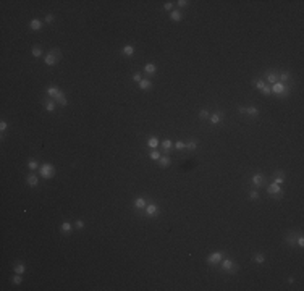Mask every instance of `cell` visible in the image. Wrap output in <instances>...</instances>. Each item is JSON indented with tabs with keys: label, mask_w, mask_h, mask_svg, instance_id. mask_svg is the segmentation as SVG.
Wrapping results in <instances>:
<instances>
[{
	"label": "cell",
	"mask_w": 304,
	"mask_h": 291,
	"mask_svg": "<svg viewBox=\"0 0 304 291\" xmlns=\"http://www.w3.org/2000/svg\"><path fill=\"white\" fill-rule=\"evenodd\" d=\"M147 147L150 149V151H152V149H157V147H159V139H157L155 136H150V138L147 139Z\"/></svg>",
	"instance_id": "cell-18"
},
{
	"label": "cell",
	"mask_w": 304,
	"mask_h": 291,
	"mask_svg": "<svg viewBox=\"0 0 304 291\" xmlns=\"http://www.w3.org/2000/svg\"><path fill=\"white\" fill-rule=\"evenodd\" d=\"M252 260L256 262V264H264V262H265V256L262 254V252H257V254L252 256Z\"/></svg>",
	"instance_id": "cell-27"
},
{
	"label": "cell",
	"mask_w": 304,
	"mask_h": 291,
	"mask_svg": "<svg viewBox=\"0 0 304 291\" xmlns=\"http://www.w3.org/2000/svg\"><path fill=\"white\" fill-rule=\"evenodd\" d=\"M55 102H57V104H60L62 107H66V105H68V100H66V97H65L63 92H60L58 96L55 97Z\"/></svg>",
	"instance_id": "cell-20"
},
{
	"label": "cell",
	"mask_w": 304,
	"mask_h": 291,
	"mask_svg": "<svg viewBox=\"0 0 304 291\" xmlns=\"http://www.w3.org/2000/svg\"><path fill=\"white\" fill-rule=\"evenodd\" d=\"M186 149H188V151H196V149H197V141L193 139V141H189V143H186Z\"/></svg>",
	"instance_id": "cell-31"
},
{
	"label": "cell",
	"mask_w": 304,
	"mask_h": 291,
	"mask_svg": "<svg viewBox=\"0 0 304 291\" xmlns=\"http://www.w3.org/2000/svg\"><path fill=\"white\" fill-rule=\"evenodd\" d=\"M270 89H272V92L275 94V96H278V97H288L290 92H291L290 84H285V83H280V81L275 83Z\"/></svg>",
	"instance_id": "cell-1"
},
{
	"label": "cell",
	"mask_w": 304,
	"mask_h": 291,
	"mask_svg": "<svg viewBox=\"0 0 304 291\" xmlns=\"http://www.w3.org/2000/svg\"><path fill=\"white\" fill-rule=\"evenodd\" d=\"M240 113H249L251 117H257L259 115V108L257 107H238Z\"/></svg>",
	"instance_id": "cell-9"
},
{
	"label": "cell",
	"mask_w": 304,
	"mask_h": 291,
	"mask_svg": "<svg viewBox=\"0 0 304 291\" xmlns=\"http://www.w3.org/2000/svg\"><path fill=\"white\" fill-rule=\"evenodd\" d=\"M283 181H285V173H283L281 170H278L277 173H275V181H273V183H277V184H283Z\"/></svg>",
	"instance_id": "cell-26"
},
{
	"label": "cell",
	"mask_w": 304,
	"mask_h": 291,
	"mask_svg": "<svg viewBox=\"0 0 304 291\" xmlns=\"http://www.w3.org/2000/svg\"><path fill=\"white\" fill-rule=\"evenodd\" d=\"M172 7H173V2H165V3H164V8H165V10H172Z\"/></svg>",
	"instance_id": "cell-46"
},
{
	"label": "cell",
	"mask_w": 304,
	"mask_h": 291,
	"mask_svg": "<svg viewBox=\"0 0 304 291\" xmlns=\"http://www.w3.org/2000/svg\"><path fill=\"white\" fill-rule=\"evenodd\" d=\"M170 20H172V21H181L183 20L181 12H180V10H173L172 13H170Z\"/></svg>",
	"instance_id": "cell-23"
},
{
	"label": "cell",
	"mask_w": 304,
	"mask_h": 291,
	"mask_svg": "<svg viewBox=\"0 0 304 291\" xmlns=\"http://www.w3.org/2000/svg\"><path fill=\"white\" fill-rule=\"evenodd\" d=\"M60 60H62V50L60 49H53L44 57L45 65H49V67H53V65H57Z\"/></svg>",
	"instance_id": "cell-2"
},
{
	"label": "cell",
	"mask_w": 304,
	"mask_h": 291,
	"mask_svg": "<svg viewBox=\"0 0 304 291\" xmlns=\"http://www.w3.org/2000/svg\"><path fill=\"white\" fill-rule=\"evenodd\" d=\"M220 268L231 275V273H236V272H238V264L231 259H222L220 260Z\"/></svg>",
	"instance_id": "cell-3"
},
{
	"label": "cell",
	"mask_w": 304,
	"mask_h": 291,
	"mask_svg": "<svg viewBox=\"0 0 304 291\" xmlns=\"http://www.w3.org/2000/svg\"><path fill=\"white\" fill-rule=\"evenodd\" d=\"M254 84H256V88H257V89H261V91H262L265 86H267V83H265L264 79H257V81H256Z\"/></svg>",
	"instance_id": "cell-35"
},
{
	"label": "cell",
	"mask_w": 304,
	"mask_h": 291,
	"mask_svg": "<svg viewBox=\"0 0 304 291\" xmlns=\"http://www.w3.org/2000/svg\"><path fill=\"white\" fill-rule=\"evenodd\" d=\"M28 167H29V170H37V168H39V163H37V160H29V162H28Z\"/></svg>",
	"instance_id": "cell-34"
},
{
	"label": "cell",
	"mask_w": 304,
	"mask_h": 291,
	"mask_svg": "<svg viewBox=\"0 0 304 291\" xmlns=\"http://www.w3.org/2000/svg\"><path fill=\"white\" fill-rule=\"evenodd\" d=\"M267 193H269L270 196H273L275 199L281 198V194H283V191H281V186H280V184H277V183H272V184L267 188Z\"/></svg>",
	"instance_id": "cell-6"
},
{
	"label": "cell",
	"mask_w": 304,
	"mask_h": 291,
	"mask_svg": "<svg viewBox=\"0 0 304 291\" xmlns=\"http://www.w3.org/2000/svg\"><path fill=\"white\" fill-rule=\"evenodd\" d=\"M31 52H33V55H34L36 58L42 55V49H41V47H37V45H34V47H33V50H31Z\"/></svg>",
	"instance_id": "cell-33"
},
{
	"label": "cell",
	"mask_w": 304,
	"mask_h": 291,
	"mask_svg": "<svg viewBox=\"0 0 304 291\" xmlns=\"http://www.w3.org/2000/svg\"><path fill=\"white\" fill-rule=\"evenodd\" d=\"M74 227H76V228H79V230H81V228H84V222H83V220H76V222H74Z\"/></svg>",
	"instance_id": "cell-44"
},
{
	"label": "cell",
	"mask_w": 304,
	"mask_h": 291,
	"mask_svg": "<svg viewBox=\"0 0 304 291\" xmlns=\"http://www.w3.org/2000/svg\"><path fill=\"white\" fill-rule=\"evenodd\" d=\"M160 157H162V155H160V152H159V151H155V149H152L150 154H149V158H152V160H157V162H159V158H160Z\"/></svg>",
	"instance_id": "cell-32"
},
{
	"label": "cell",
	"mask_w": 304,
	"mask_h": 291,
	"mask_svg": "<svg viewBox=\"0 0 304 291\" xmlns=\"http://www.w3.org/2000/svg\"><path fill=\"white\" fill-rule=\"evenodd\" d=\"M252 184H254L256 188H262V186H265V184H267V176L262 175V173H256V175L252 176Z\"/></svg>",
	"instance_id": "cell-7"
},
{
	"label": "cell",
	"mask_w": 304,
	"mask_h": 291,
	"mask_svg": "<svg viewBox=\"0 0 304 291\" xmlns=\"http://www.w3.org/2000/svg\"><path fill=\"white\" fill-rule=\"evenodd\" d=\"M53 20H55V18H53V15H45V23L47 24H50V23H53Z\"/></svg>",
	"instance_id": "cell-40"
},
{
	"label": "cell",
	"mask_w": 304,
	"mask_h": 291,
	"mask_svg": "<svg viewBox=\"0 0 304 291\" xmlns=\"http://www.w3.org/2000/svg\"><path fill=\"white\" fill-rule=\"evenodd\" d=\"M29 28H31L33 31H41L42 29V21L37 20V18H34V20L29 21Z\"/></svg>",
	"instance_id": "cell-14"
},
{
	"label": "cell",
	"mask_w": 304,
	"mask_h": 291,
	"mask_svg": "<svg viewBox=\"0 0 304 291\" xmlns=\"http://www.w3.org/2000/svg\"><path fill=\"white\" fill-rule=\"evenodd\" d=\"M170 163H172V158H170L168 155H162V157L159 158V165L164 167V168L165 167H170Z\"/></svg>",
	"instance_id": "cell-21"
},
{
	"label": "cell",
	"mask_w": 304,
	"mask_h": 291,
	"mask_svg": "<svg viewBox=\"0 0 304 291\" xmlns=\"http://www.w3.org/2000/svg\"><path fill=\"white\" fill-rule=\"evenodd\" d=\"M175 147L178 149V151H185V149H186V143H183V141H176Z\"/></svg>",
	"instance_id": "cell-36"
},
{
	"label": "cell",
	"mask_w": 304,
	"mask_h": 291,
	"mask_svg": "<svg viewBox=\"0 0 304 291\" xmlns=\"http://www.w3.org/2000/svg\"><path fill=\"white\" fill-rule=\"evenodd\" d=\"M162 147H164V151L168 154L170 151H172V147H173V143H172L170 139H164V141H162Z\"/></svg>",
	"instance_id": "cell-25"
},
{
	"label": "cell",
	"mask_w": 304,
	"mask_h": 291,
	"mask_svg": "<svg viewBox=\"0 0 304 291\" xmlns=\"http://www.w3.org/2000/svg\"><path fill=\"white\" fill-rule=\"evenodd\" d=\"M296 239H298V233H294V231H288V234L285 236V241H286L288 246H294Z\"/></svg>",
	"instance_id": "cell-11"
},
{
	"label": "cell",
	"mask_w": 304,
	"mask_h": 291,
	"mask_svg": "<svg viewBox=\"0 0 304 291\" xmlns=\"http://www.w3.org/2000/svg\"><path fill=\"white\" fill-rule=\"evenodd\" d=\"M138 84H139V89H142V91H147V89H150V88H152V81H150L149 78L141 79Z\"/></svg>",
	"instance_id": "cell-15"
},
{
	"label": "cell",
	"mask_w": 304,
	"mask_h": 291,
	"mask_svg": "<svg viewBox=\"0 0 304 291\" xmlns=\"http://www.w3.org/2000/svg\"><path fill=\"white\" fill-rule=\"evenodd\" d=\"M188 3H189L188 0H178V7H180V8H185V7H188Z\"/></svg>",
	"instance_id": "cell-43"
},
{
	"label": "cell",
	"mask_w": 304,
	"mask_h": 291,
	"mask_svg": "<svg viewBox=\"0 0 304 291\" xmlns=\"http://www.w3.org/2000/svg\"><path fill=\"white\" fill-rule=\"evenodd\" d=\"M249 199H251V201H257V199H259V193H257V191H251V193H249Z\"/></svg>",
	"instance_id": "cell-38"
},
{
	"label": "cell",
	"mask_w": 304,
	"mask_h": 291,
	"mask_svg": "<svg viewBox=\"0 0 304 291\" xmlns=\"http://www.w3.org/2000/svg\"><path fill=\"white\" fill-rule=\"evenodd\" d=\"M39 175L42 178H45V180H49V178H52L55 175V168L52 163H42L39 167Z\"/></svg>",
	"instance_id": "cell-4"
},
{
	"label": "cell",
	"mask_w": 304,
	"mask_h": 291,
	"mask_svg": "<svg viewBox=\"0 0 304 291\" xmlns=\"http://www.w3.org/2000/svg\"><path fill=\"white\" fill-rule=\"evenodd\" d=\"M44 107H45L47 112H53L55 110V102L53 100H45L44 102Z\"/></svg>",
	"instance_id": "cell-30"
},
{
	"label": "cell",
	"mask_w": 304,
	"mask_h": 291,
	"mask_svg": "<svg viewBox=\"0 0 304 291\" xmlns=\"http://www.w3.org/2000/svg\"><path fill=\"white\" fill-rule=\"evenodd\" d=\"M144 213L147 215V217H157V215L160 213V209H159V205H157V204L150 202V204H146V207H144Z\"/></svg>",
	"instance_id": "cell-5"
},
{
	"label": "cell",
	"mask_w": 304,
	"mask_h": 291,
	"mask_svg": "<svg viewBox=\"0 0 304 291\" xmlns=\"http://www.w3.org/2000/svg\"><path fill=\"white\" fill-rule=\"evenodd\" d=\"M8 128V125H7V121L5 120H2V121H0V131H2V133H5V129Z\"/></svg>",
	"instance_id": "cell-41"
},
{
	"label": "cell",
	"mask_w": 304,
	"mask_h": 291,
	"mask_svg": "<svg viewBox=\"0 0 304 291\" xmlns=\"http://www.w3.org/2000/svg\"><path fill=\"white\" fill-rule=\"evenodd\" d=\"M71 230H73V225L70 223V222H62V227H60V231L62 233H71Z\"/></svg>",
	"instance_id": "cell-22"
},
{
	"label": "cell",
	"mask_w": 304,
	"mask_h": 291,
	"mask_svg": "<svg viewBox=\"0 0 304 291\" xmlns=\"http://www.w3.org/2000/svg\"><path fill=\"white\" fill-rule=\"evenodd\" d=\"M290 79H291V73H290V71H283L281 74H278V81H280V83L290 81Z\"/></svg>",
	"instance_id": "cell-29"
},
{
	"label": "cell",
	"mask_w": 304,
	"mask_h": 291,
	"mask_svg": "<svg viewBox=\"0 0 304 291\" xmlns=\"http://www.w3.org/2000/svg\"><path fill=\"white\" fill-rule=\"evenodd\" d=\"M26 183H28V186H31V188H36L37 184H39V180H37V176H36V173H29L26 176Z\"/></svg>",
	"instance_id": "cell-12"
},
{
	"label": "cell",
	"mask_w": 304,
	"mask_h": 291,
	"mask_svg": "<svg viewBox=\"0 0 304 291\" xmlns=\"http://www.w3.org/2000/svg\"><path fill=\"white\" fill-rule=\"evenodd\" d=\"M199 117H201L202 120H205V118H209L210 115H209V112H207V110H201V112H199Z\"/></svg>",
	"instance_id": "cell-39"
},
{
	"label": "cell",
	"mask_w": 304,
	"mask_h": 291,
	"mask_svg": "<svg viewBox=\"0 0 304 291\" xmlns=\"http://www.w3.org/2000/svg\"><path fill=\"white\" fill-rule=\"evenodd\" d=\"M121 52H123V55H126V57H133V55H134V47L129 45V44H126L121 49Z\"/></svg>",
	"instance_id": "cell-17"
},
{
	"label": "cell",
	"mask_w": 304,
	"mask_h": 291,
	"mask_svg": "<svg viewBox=\"0 0 304 291\" xmlns=\"http://www.w3.org/2000/svg\"><path fill=\"white\" fill-rule=\"evenodd\" d=\"M133 79H134L136 83H139V81L142 79V76H141V73H134V74H133Z\"/></svg>",
	"instance_id": "cell-45"
},
{
	"label": "cell",
	"mask_w": 304,
	"mask_h": 291,
	"mask_svg": "<svg viewBox=\"0 0 304 291\" xmlns=\"http://www.w3.org/2000/svg\"><path fill=\"white\" fill-rule=\"evenodd\" d=\"M133 205H134L136 209L142 210V209L146 207V199H144V198H136V199H134V202H133Z\"/></svg>",
	"instance_id": "cell-19"
},
{
	"label": "cell",
	"mask_w": 304,
	"mask_h": 291,
	"mask_svg": "<svg viewBox=\"0 0 304 291\" xmlns=\"http://www.w3.org/2000/svg\"><path fill=\"white\" fill-rule=\"evenodd\" d=\"M298 246L299 248H304V238H302V234H298Z\"/></svg>",
	"instance_id": "cell-42"
},
{
	"label": "cell",
	"mask_w": 304,
	"mask_h": 291,
	"mask_svg": "<svg viewBox=\"0 0 304 291\" xmlns=\"http://www.w3.org/2000/svg\"><path fill=\"white\" fill-rule=\"evenodd\" d=\"M62 91L58 89V88H57V86H49V88H47L45 89V94H47V96H49V97H57V96H58V94H60Z\"/></svg>",
	"instance_id": "cell-13"
},
{
	"label": "cell",
	"mask_w": 304,
	"mask_h": 291,
	"mask_svg": "<svg viewBox=\"0 0 304 291\" xmlns=\"http://www.w3.org/2000/svg\"><path fill=\"white\" fill-rule=\"evenodd\" d=\"M157 71V67L154 63H146V67H144V73L146 74H154Z\"/></svg>",
	"instance_id": "cell-24"
},
{
	"label": "cell",
	"mask_w": 304,
	"mask_h": 291,
	"mask_svg": "<svg viewBox=\"0 0 304 291\" xmlns=\"http://www.w3.org/2000/svg\"><path fill=\"white\" fill-rule=\"evenodd\" d=\"M26 272V265L23 264V262H18V264L15 265V273H20V275H23Z\"/></svg>",
	"instance_id": "cell-28"
},
{
	"label": "cell",
	"mask_w": 304,
	"mask_h": 291,
	"mask_svg": "<svg viewBox=\"0 0 304 291\" xmlns=\"http://www.w3.org/2000/svg\"><path fill=\"white\" fill-rule=\"evenodd\" d=\"M265 83H272V84H275V83H278V73H267V76H265V79H264Z\"/></svg>",
	"instance_id": "cell-16"
},
{
	"label": "cell",
	"mask_w": 304,
	"mask_h": 291,
	"mask_svg": "<svg viewBox=\"0 0 304 291\" xmlns=\"http://www.w3.org/2000/svg\"><path fill=\"white\" fill-rule=\"evenodd\" d=\"M12 281H13V283H15V285H20V283H21V281H23V277H21L20 273H16V275L13 277V280H12Z\"/></svg>",
	"instance_id": "cell-37"
},
{
	"label": "cell",
	"mask_w": 304,
	"mask_h": 291,
	"mask_svg": "<svg viewBox=\"0 0 304 291\" xmlns=\"http://www.w3.org/2000/svg\"><path fill=\"white\" fill-rule=\"evenodd\" d=\"M222 259H223L222 252H212V254L207 257V264L209 265H217V264H220Z\"/></svg>",
	"instance_id": "cell-8"
},
{
	"label": "cell",
	"mask_w": 304,
	"mask_h": 291,
	"mask_svg": "<svg viewBox=\"0 0 304 291\" xmlns=\"http://www.w3.org/2000/svg\"><path fill=\"white\" fill-rule=\"evenodd\" d=\"M222 118H223V112H215V113L209 117V121H210V125H220Z\"/></svg>",
	"instance_id": "cell-10"
}]
</instances>
